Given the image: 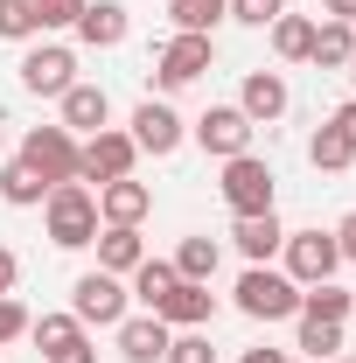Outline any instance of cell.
Segmentation results:
<instances>
[{
	"instance_id": "8d00e7d4",
	"label": "cell",
	"mask_w": 356,
	"mask_h": 363,
	"mask_svg": "<svg viewBox=\"0 0 356 363\" xmlns=\"http://www.w3.org/2000/svg\"><path fill=\"white\" fill-rule=\"evenodd\" d=\"M321 14L328 21H356V0H321Z\"/></svg>"
},
{
	"instance_id": "ab89813d",
	"label": "cell",
	"mask_w": 356,
	"mask_h": 363,
	"mask_svg": "<svg viewBox=\"0 0 356 363\" xmlns=\"http://www.w3.org/2000/svg\"><path fill=\"white\" fill-rule=\"evenodd\" d=\"M328 363H356V357H328Z\"/></svg>"
},
{
	"instance_id": "52a82bcc",
	"label": "cell",
	"mask_w": 356,
	"mask_h": 363,
	"mask_svg": "<svg viewBox=\"0 0 356 363\" xmlns=\"http://www.w3.org/2000/svg\"><path fill=\"white\" fill-rule=\"evenodd\" d=\"M77 147H84V140L70 133V126H28L14 161H28V168L56 189V182H77Z\"/></svg>"
},
{
	"instance_id": "d6a6232c",
	"label": "cell",
	"mask_w": 356,
	"mask_h": 363,
	"mask_svg": "<svg viewBox=\"0 0 356 363\" xmlns=\"http://www.w3.org/2000/svg\"><path fill=\"white\" fill-rule=\"evenodd\" d=\"M35 14H43V35H56V28H77L84 0H35Z\"/></svg>"
},
{
	"instance_id": "7a4b0ae2",
	"label": "cell",
	"mask_w": 356,
	"mask_h": 363,
	"mask_svg": "<svg viewBox=\"0 0 356 363\" xmlns=\"http://www.w3.org/2000/svg\"><path fill=\"white\" fill-rule=\"evenodd\" d=\"M217 196H223V210H230V217H266L272 196H279V175H272L259 154H230V161H223V175H217Z\"/></svg>"
},
{
	"instance_id": "f1b7e54d",
	"label": "cell",
	"mask_w": 356,
	"mask_h": 363,
	"mask_svg": "<svg viewBox=\"0 0 356 363\" xmlns=\"http://www.w3.org/2000/svg\"><path fill=\"white\" fill-rule=\"evenodd\" d=\"M294 321H301V342L294 350H308V363L343 357V321H308V315H294Z\"/></svg>"
},
{
	"instance_id": "d4e9b609",
	"label": "cell",
	"mask_w": 356,
	"mask_h": 363,
	"mask_svg": "<svg viewBox=\"0 0 356 363\" xmlns=\"http://www.w3.org/2000/svg\"><path fill=\"white\" fill-rule=\"evenodd\" d=\"M175 35H217V21H230V0H168Z\"/></svg>"
},
{
	"instance_id": "5bb4252c",
	"label": "cell",
	"mask_w": 356,
	"mask_h": 363,
	"mask_svg": "<svg viewBox=\"0 0 356 363\" xmlns=\"http://www.w3.org/2000/svg\"><path fill=\"white\" fill-rule=\"evenodd\" d=\"M56 112H63L56 126H70L77 140H91V133H105V126H112V98H105V84H84V77L56 98Z\"/></svg>"
},
{
	"instance_id": "4fadbf2b",
	"label": "cell",
	"mask_w": 356,
	"mask_h": 363,
	"mask_svg": "<svg viewBox=\"0 0 356 363\" xmlns=\"http://www.w3.org/2000/svg\"><path fill=\"white\" fill-rule=\"evenodd\" d=\"M287 105H294V84H287L279 70H245V84H238V112H245L252 126H279Z\"/></svg>"
},
{
	"instance_id": "9c48e42d",
	"label": "cell",
	"mask_w": 356,
	"mask_h": 363,
	"mask_svg": "<svg viewBox=\"0 0 356 363\" xmlns=\"http://www.w3.org/2000/svg\"><path fill=\"white\" fill-rule=\"evenodd\" d=\"M140 168V147H133V133L126 126H105V133H91L84 147H77V182H119V175H133Z\"/></svg>"
},
{
	"instance_id": "9a60e30c",
	"label": "cell",
	"mask_w": 356,
	"mask_h": 363,
	"mask_svg": "<svg viewBox=\"0 0 356 363\" xmlns=\"http://www.w3.org/2000/svg\"><path fill=\"white\" fill-rule=\"evenodd\" d=\"M112 335H119V357H126V363H161L168 342H175V328H168L161 315H126Z\"/></svg>"
},
{
	"instance_id": "1f68e13d",
	"label": "cell",
	"mask_w": 356,
	"mask_h": 363,
	"mask_svg": "<svg viewBox=\"0 0 356 363\" xmlns=\"http://www.w3.org/2000/svg\"><path fill=\"white\" fill-rule=\"evenodd\" d=\"M287 14V0H230V21H245V28H272Z\"/></svg>"
},
{
	"instance_id": "8992f818",
	"label": "cell",
	"mask_w": 356,
	"mask_h": 363,
	"mask_svg": "<svg viewBox=\"0 0 356 363\" xmlns=\"http://www.w3.org/2000/svg\"><path fill=\"white\" fill-rule=\"evenodd\" d=\"M279 259H287L279 272H287L294 286H321V279H335V272H343V252H335V230H287Z\"/></svg>"
},
{
	"instance_id": "277c9868",
	"label": "cell",
	"mask_w": 356,
	"mask_h": 363,
	"mask_svg": "<svg viewBox=\"0 0 356 363\" xmlns=\"http://www.w3.org/2000/svg\"><path fill=\"white\" fill-rule=\"evenodd\" d=\"M133 308V294H126V279L119 272H77V286H70V315L84 321V328H119Z\"/></svg>"
},
{
	"instance_id": "ac0fdd59",
	"label": "cell",
	"mask_w": 356,
	"mask_h": 363,
	"mask_svg": "<svg viewBox=\"0 0 356 363\" xmlns=\"http://www.w3.org/2000/svg\"><path fill=\"white\" fill-rule=\"evenodd\" d=\"M154 315L168 321V328H210V315H217V294H210L203 279H175V294H168Z\"/></svg>"
},
{
	"instance_id": "30bf717a",
	"label": "cell",
	"mask_w": 356,
	"mask_h": 363,
	"mask_svg": "<svg viewBox=\"0 0 356 363\" xmlns=\"http://www.w3.org/2000/svg\"><path fill=\"white\" fill-rule=\"evenodd\" d=\"M28 335H35L43 363H98V342H91V328L70 315V308H63V315H35Z\"/></svg>"
},
{
	"instance_id": "5b68a950",
	"label": "cell",
	"mask_w": 356,
	"mask_h": 363,
	"mask_svg": "<svg viewBox=\"0 0 356 363\" xmlns=\"http://www.w3.org/2000/svg\"><path fill=\"white\" fill-rule=\"evenodd\" d=\"M203 70H217V35H168V43L154 49V91H182L196 84Z\"/></svg>"
},
{
	"instance_id": "83f0119b",
	"label": "cell",
	"mask_w": 356,
	"mask_h": 363,
	"mask_svg": "<svg viewBox=\"0 0 356 363\" xmlns=\"http://www.w3.org/2000/svg\"><path fill=\"white\" fill-rule=\"evenodd\" d=\"M356 294L350 286H335V279H321V286H301V315L308 321H350Z\"/></svg>"
},
{
	"instance_id": "8fae6325",
	"label": "cell",
	"mask_w": 356,
	"mask_h": 363,
	"mask_svg": "<svg viewBox=\"0 0 356 363\" xmlns=\"http://www.w3.org/2000/svg\"><path fill=\"white\" fill-rule=\"evenodd\" d=\"M126 133H133L140 154H154V161H168L182 140H189V126H182V112L168 105V98H140L133 119H126Z\"/></svg>"
},
{
	"instance_id": "f35d334b",
	"label": "cell",
	"mask_w": 356,
	"mask_h": 363,
	"mask_svg": "<svg viewBox=\"0 0 356 363\" xmlns=\"http://www.w3.org/2000/svg\"><path fill=\"white\" fill-rule=\"evenodd\" d=\"M335 119H343V126H350V140H356V98H350V105H335Z\"/></svg>"
},
{
	"instance_id": "74e56055",
	"label": "cell",
	"mask_w": 356,
	"mask_h": 363,
	"mask_svg": "<svg viewBox=\"0 0 356 363\" xmlns=\"http://www.w3.org/2000/svg\"><path fill=\"white\" fill-rule=\"evenodd\" d=\"M238 363H287V350H266V342H259V350H245Z\"/></svg>"
},
{
	"instance_id": "836d02e7",
	"label": "cell",
	"mask_w": 356,
	"mask_h": 363,
	"mask_svg": "<svg viewBox=\"0 0 356 363\" xmlns=\"http://www.w3.org/2000/svg\"><path fill=\"white\" fill-rule=\"evenodd\" d=\"M28 308H21V301H14V294H0V350H7V342H21V335H28Z\"/></svg>"
},
{
	"instance_id": "ba28073f",
	"label": "cell",
	"mask_w": 356,
	"mask_h": 363,
	"mask_svg": "<svg viewBox=\"0 0 356 363\" xmlns=\"http://www.w3.org/2000/svg\"><path fill=\"white\" fill-rule=\"evenodd\" d=\"M70 84H77V49L35 35L28 56H21V91H28V98H63Z\"/></svg>"
},
{
	"instance_id": "60d3db41",
	"label": "cell",
	"mask_w": 356,
	"mask_h": 363,
	"mask_svg": "<svg viewBox=\"0 0 356 363\" xmlns=\"http://www.w3.org/2000/svg\"><path fill=\"white\" fill-rule=\"evenodd\" d=\"M287 363H294V357H287Z\"/></svg>"
},
{
	"instance_id": "4dcf8cb0",
	"label": "cell",
	"mask_w": 356,
	"mask_h": 363,
	"mask_svg": "<svg viewBox=\"0 0 356 363\" xmlns=\"http://www.w3.org/2000/svg\"><path fill=\"white\" fill-rule=\"evenodd\" d=\"M161 363H217V350H210L203 328H175V342H168V357H161Z\"/></svg>"
},
{
	"instance_id": "d590c367",
	"label": "cell",
	"mask_w": 356,
	"mask_h": 363,
	"mask_svg": "<svg viewBox=\"0 0 356 363\" xmlns=\"http://www.w3.org/2000/svg\"><path fill=\"white\" fill-rule=\"evenodd\" d=\"M14 279H21V259H14V252L0 245V294H14Z\"/></svg>"
},
{
	"instance_id": "e0dca14e",
	"label": "cell",
	"mask_w": 356,
	"mask_h": 363,
	"mask_svg": "<svg viewBox=\"0 0 356 363\" xmlns=\"http://www.w3.org/2000/svg\"><path fill=\"white\" fill-rule=\"evenodd\" d=\"M126 0H84V14H77V43L84 49H119L126 43Z\"/></svg>"
},
{
	"instance_id": "603a6c76",
	"label": "cell",
	"mask_w": 356,
	"mask_h": 363,
	"mask_svg": "<svg viewBox=\"0 0 356 363\" xmlns=\"http://www.w3.org/2000/svg\"><path fill=\"white\" fill-rule=\"evenodd\" d=\"M126 279H133V286H126V294H133L140 308H147V315H154V308H161V301H168V294H175V259H140L133 272H126Z\"/></svg>"
},
{
	"instance_id": "2e32d148",
	"label": "cell",
	"mask_w": 356,
	"mask_h": 363,
	"mask_svg": "<svg viewBox=\"0 0 356 363\" xmlns=\"http://www.w3.org/2000/svg\"><path fill=\"white\" fill-rule=\"evenodd\" d=\"M147 210H154V189L133 182V175H119V182L98 189V224H147Z\"/></svg>"
},
{
	"instance_id": "ffe728a7",
	"label": "cell",
	"mask_w": 356,
	"mask_h": 363,
	"mask_svg": "<svg viewBox=\"0 0 356 363\" xmlns=\"http://www.w3.org/2000/svg\"><path fill=\"white\" fill-rule=\"evenodd\" d=\"M308 161L321 168V175H343V168L356 161V140H350V126H343L335 112H328V119L308 133Z\"/></svg>"
},
{
	"instance_id": "44dd1931",
	"label": "cell",
	"mask_w": 356,
	"mask_h": 363,
	"mask_svg": "<svg viewBox=\"0 0 356 363\" xmlns=\"http://www.w3.org/2000/svg\"><path fill=\"white\" fill-rule=\"evenodd\" d=\"M91 245H98V272H119V279H126V272L147 259V245H140V224H105Z\"/></svg>"
},
{
	"instance_id": "d6986e66",
	"label": "cell",
	"mask_w": 356,
	"mask_h": 363,
	"mask_svg": "<svg viewBox=\"0 0 356 363\" xmlns=\"http://www.w3.org/2000/svg\"><path fill=\"white\" fill-rule=\"evenodd\" d=\"M230 245L245 252V266H272V259H279V245H287V224H279V210H266V217H238Z\"/></svg>"
},
{
	"instance_id": "cb8c5ba5",
	"label": "cell",
	"mask_w": 356,
	"mask_h": 363,
	"mask_svg": "<svg viewBox=\"0 0 356 363\" xmlns=\"http://www.w3.org/2000/svg\"><path fill=\"white\" fill-rule=\"evenodd\" d=\"M43 196H49V182L28 168V161H7L0 168V203L7 210H43Z\"/></svg>"
},
{
	"instance_id": "e575fe53",
	"label": "cell",
	"mask_w": 356,
	"mask_h": 363,
	"mask_svg": "<svg viewBox=\"0 0 356 363\" xmlns=\"http://www.w3.org/2000/svg\"><path fill=\"white\" fill-rule=\"evenodd\" d=\"M335 252H343V266H356V210L335 224Z\"/></svg>"
},
{
	"instance_id": "4316f807",
	"label": "cell",
	"mask_w": 356,
	"mask_h": 363,
	"mask_svg": "<svg viewBox=\"0 0 356 363\" xmlns=\"http://www.w3.org/2000/svg\"><path fill=\"white\" fill-rule=\"evenodd\" d=\"M266 35H272V56H279V63H308V49H314V21H308V14H279Z\"/></svg>"
},
{
	"instance_id": "484cf974",
	"label": "cell",
	"mask_w": 356,
	"mask_h": 363,
	"mask_svg": "<svg viewBox=\"0 0 356 363\" xmlns=\"http://www.w3.org/2000/svg\"><path fill=\"white\" fill-rule=\"evenodd\" d=\"M217 266H223V245H217V238L196 230V238H182V245H175V272H182V279H203V286H210Z\"/></svg>"
},
{
	"instance_id": "f546056e",
	"label": "cell",
	"mask_w": 356,
	"mask_h": 363,
	"mask_svg": "<svg viewBox=\"0 0 356 363\" xmlns=\"http://www.w3.org/2000/svg\"><path fill=\"white\" fill-rule=\"evenodd\" d=\"M35 35H43L35 0H0V43H35Z\"/></svg>"
},
{
	"instance_id": "7402d4cb",
	"label": "cell",
	"mask_w": 356,
	"mask_h": 363,
	"mask_svg": "<svg viewBox=\"0 0 356 363\" xmlns=\"http://www.w3.org/2000/svg\"><path fill=\"white\" fill-rule=\"evenodd\" d=\"M308 63H314V70H350V63H356V21H314Z\"/></svg>"
},
{
	"instance_id": "6da1fadb",
	"label": "cell",
	"mask_w": 356,
	"mask_h": 363,
	"mask_svg": "<svg viewBox=\"0 0 356 363\" xmlns=\"http://www.w3.org/2000/svg\"><path fill=\"white\" fill-rule=\"evenodd\" d=\"M43 230L56 252H84L91 238H98V189H84V182H56L43 196Z\"/></svg>"
},
{
	"instance_id": "7c38bea8",
	"label": "cell",
	"mask_w": 356,
	"mask_h": 363,
	"mask_svg": "<svg viewBox=\"0 0 356 363\" xmlns=\"http://www.w3.org/2000/svg\"><path fill=\"white\" fill-rule=\"evenodd\" d=\"M189 133H196V147H203V154L230 161V154H252V133H259V126H252L238 105H210V112H203Z\"/></svg>"
},
{
	"instance_id": "3957f363",
	"label": "cell",
	"mask_w": 356,
	"mask_h": 363,
	"mask_svg": "<svg viewBox=\"0 0 356 363\" xmlns=\"http://www.w3.org/2000/svg\"><path fill=\"white\" fill-rule=\"evenodd\" d=\"M230 301H238L245 321H294L301 315V286L272 266H245V279L230 286Z\"/></svg>"
}]
</instances>
